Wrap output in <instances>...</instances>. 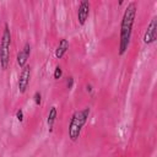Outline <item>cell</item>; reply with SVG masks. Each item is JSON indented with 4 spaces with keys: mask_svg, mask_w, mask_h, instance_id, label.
Listing matches in <instances>:
<instances>
[{
    "mask_svg": "<svg viewBox=\"0 0 157 157\" xmlns=\"http://www.w3.org/2000/svg\"><path fill=\"white\" fill-rule=\"evenodd\" d=\"M136 11H137V7L135 2L128 4L124 11L121 23H120V39H119V55L120 56L124 55L129 48L130 38L132 33V26H134L135 17H136Z\"/></svg>",
    "mask_w": 157,
    "mask_h": 157,
    "instance_id": "obj_1",
    "label": "cell"
},
{
    "mask_svg": "<svg viewBox=\"0 0 157 157\" xmlns=\"http://www.w3.org/2000/svg\"><path fill=\"white\" fill-rule=\"evenodd\" d=\"M90 107H86L81 110H76L72 115H71V119H70V123H69V139L71 141H77L80 135H81V131H82V128L85 126V124L87 123L88 120V117H90Z\"/></svg>",
    "mask_w": 157,
    "mask_h": 157,
    "instance_id": "obj_2",
    "label": "cell"
},
{
    "mask_svg": "<svg viewBox=\"0 0 157 157\" xmlns=\"http://www.w3.org/2000/svg\"><path fill=\"white\" fill-rule=\"evenodd\" d=\"M10 47H11V32L9 25L5 23L4 32L0 40V66L2 70H6L10 61Z\"/></svg>",
    "mask_w": 157,
    "mask_h": 157,
    "instance_id": "obj_3",
    "label": "cell"
},
{
    "mask_svg": "<svg viewBox=\"0 0 157 157\" xmlns=\"http://www.w3.org/2000/svg\"><path fill=\"white\" fill-rule=\"evenodd\" d=\"M29 78H31V67L29 65H25L20 72L18 82H17L20 93H25L27 91V87L29 85Z\"/></svg>",
    "mask_w": 157,
    "mask_h": 157,
    "instance_id": "obj_4",
    "label": "cell"
},
{
    "mask_svg": "<svg viewBox=\"0 0 157 157\" xmlns=\"http://www.w3.org/2000/svg\"><path fill=\"white\" fill-rule=\"evenodd\" d=\"M157 39V17H153L147 26V29L144 34V43L152 44Z\"/></svg>",
    "mask_w": 157,
    "mask_h": 157,
    "instance_id": "obj_5",
    "label": "cell"
},
{
    "mask_svg": "<svg viewBox=\"0 0 157 157\" xmlns=\"http://www.w3.org/2000/svg\"><path fill=\"white\" fill-rule=\"evenodd\" d=\"M90 15V2L83 0L80 2L78 5V9H77V21H78V25L83 26L86 23V20Z\"/></svg>",
    "mask_w": 157,
    "mask_h": 157,
    "instance_id": "obj_6",
    "label": "cell"
},
{
    "mask_svg": "<svg viewBox=\"0 0 157 157\" xmlns=\"http://www.w3.org/2000/svg\"><path fill=\"white\" fill-rule=\"evenodd\" d=\"M29 55H31V45H29V43H26V44L23 45V48L17 53L16 61H17V64H18L20 67H23V66L26 65V63H27Z\"/></svg>",
    "mask_w": 157,
    "mask_h": 157,
    "instance_id": "obj_7",
    "label": "cell"
},
{
    "mask_svg": "<svg viewBox=\"0 0 157 157\" xmlns=\"http://www.w3.org/2000/svg\"><path fill=\"white\" fill-rule=\"evenodd\" d=\"M67 49H69V40L65 39V38L60 39L59 44L56 47V50H55V58L56 59H61L65 55V53L67 52Z\"/></svg>",
    "mask_w": 157,
    "mask_h": 157,
    "instance_id": "obj_8",
    "label": "cell"
},
{
    "mask_svg": "<svg viewBox=\"0 0 157 157\" xmlns=\"http://www.w3.org/2000/svg\"><path fill=\"white\" fill-rule=\"evenodd\" d=\"M56 107H50L49 109V113H48V119H47V123H48V129H49V132L53 131V126H54V123L56 120Z\"/></svg>",
    "mask_w": 157,
    "mask_h": 157,
    "instance_id": "obj_9",
    "label": "cell"
},
{
    "mask_svg": "<svg viewBox=\"0 0 157 157\" xmlns=\"http://www.w3.org/2000/svg\"><path fill=\"white\" fill-rule=\"evenodd\" d=\"M33 99H34V103H36V105H39L40 104V102H42V94H40V92H34V94H33Z\"/></svg>",
    "mask_w": 157,
    "mask_h": 157,
    "instance_id": "obj_10",
    "label": "cell"
},
{
    "mask_svg": "<svg viewBox=\"0 0 157 157\" xmlns=\"http://www.w3.org/2000/svg\"><path fill=\"white\" fill-rule=\"evenodd\" d=\"M61 75H63V69L60 66H56L55 70H54V78L55 80H59L61 77Z\"/></svg>",
    "mask_w": 157,
    "mask_h": 157,
    "instance_id": "obj_11",
    "label": "cell"
},
{
    "mask_svg": "<svg viewBox=\"0 0 157 157\" xmlns=\"http://www.w3.org/2000/svg\"><path fill=\"white\" fill-rule=\"evenodd\" d=\"M16 119H17L20 123L23 121V110H22V109H17V112H16Z\"/></svg>",
    "mask_w": 157,
    "mask_h": 157,
    "instance_id": "obj_12",
    "label": "cell"
},
{
    "mask_svg": "<svg viewBox=\"0 0 157 157\" xmlns=\"http://www.w3.org/2000/svg\"><path fill=\"white\" fill-rule=\"evenodd\" d=\"M72 86H74V77H72V76H69V77L66 78V87H67L69 90H71Z\"/></svg>",
    "mask_w": 157,
    "mask_h": 157,
    "instance_id": "obj_13",
    "label": "cell"
},
{
    "mask_svg": "<svg viewBox=\"0 0 157 157\" xmlns=\"http://www.w3.org/2000/svg\"><path fill=\"white\" fill-rule=\"evenodd\" d=\"M86 90H87L88 92H91V91H92V86H91V85H87V86H86Z\"/></svg>",
    "mask_w": 157,
    "mask_h": 157,
    "instance_id": "obj_14",
    "label": "cell"
}]
</instances>
